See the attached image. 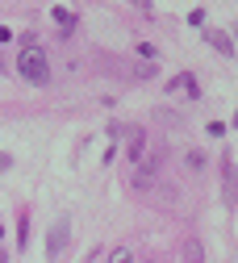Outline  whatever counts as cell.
Masks as SVG:
<instances>
[{"mask_svg": "<svg viewBox=\"0 0 238 263\" xmlns=\"http://www.w3.org/2000/svg\"><path fill=\"white\" fill-rule=\"evenodd\" d=\"M234 129H238V113H234Z\"/></svg>", "mask_w": 238, "mask_h": 263, "instance_id": "4fadbf2b", "label": "cell"}, {"mask_svg": "<svg viewBox=\"0 0 238 263\" xmlns=\"http://www.w3.org/2000/svg\"><path fill=\"white\" fill-rule=\"evenodd\" d=\"M180 259L184 263H205V247H200V238H188L184 251H180Z\"/></svg>", "mask_w": 238, "mask_h": 263, "instance_id": "8992f818", "label": "cell"}, {"mask_svg": "<svg viewBox=\"0 0 238 263\" xmlns=\"http://www.w3.org/2000/svg\"><path fill=\"white\" fill-rule=\"evenodd\" d=\"M67 238H71V221L59 217L54 230H50V238H46V259H59V255L67 251Z\"/></svg>", "mask_w": 238, "mask_h": 263, "instance_id": "7a4b0ae2", "label": "cell"}, {"mask_svg": "<svg viewBox=\"0 0 238 263\" xmlns=\"http://www.w3.org/2000/svg\"><path fill=\"white\" fill-rule=\"evenodd\" d=\"M155 71H159V67H155V63H138V76H142V80H151Z\"/></svg>", "mask_w": 238, "mask_h": 263, "instance_id": "9c48e42d", "label": "cell"}, {"mask_svg": "<svg viewBox=\"0 0 238 263\" xmlns=\"http://www.w3.org/2000/svg\"><path fill=\"white\" fill-rule=\"evenodd\" d=\"M234 38H238V29H234Z\"/></svg>", "mask_w": 238, "mask_h": 263, "instance_id": "9a60e30c", "label": "cell"}, {"mask_svg": "<svg viewBox=\"0 0 238 263\" xmlns=\"http://www.w3.org/2000/svg\"><path fill=\"white\" fill-rule=\"evenodd\" d=\"M134 5H138V9H147V13H151V0H134Z\"/></svg>", "mask_w": 238, "mask_h": 263, "instance_id": "8fae6325", "label": "cell"}, {"mask_svg": "<svg viewBox=\"0 0 238 263\" xmlns=\"http://www.w3.org/2000/svg\"><path fill=\"white\" fill-rule=\"evenodd\" d=\"M50 17H54V21H59V25H63V34H71V29H76V25H80V17H76V13H71V9H59V5H54V9H50Z\"/></svg>", "mask_w": 238, "mask_h": 263, "instance_id": "52a82bcc", "label": "cell"}, {"mask_svg": "<svg viewBox=\"0 0 238 263\" xmlns=\"http://www.w3.org/2000/svg\"><path fill=\"white\" fill-rule=\"evenodd\" d=\"M109 263H130V251H125V247H117V251L109 255Z\"/></svg>", "mask_w": 238, "mask_h": 263, "instance_id": "ba28073f", "label": "cell"}, {"mask_svg": "<svg viewBox=\"0 0 238 263\" xmlns=\"http://www.w3.org/2000/svg\"><path fill=\"white\" fill-rule=\"evenodd\" d=\"M222 184H226V201L238 205V167H234V159H222Z\"/></svg>", "mask_w": 238, "mask_h": 263, "instance_id": "3957f363", "label": "cell"}, {"mask_svg": "<svg viewBox=\"0 0 238 263\" xmlns=\"http://www.w3.org/2000/svg\"><path fill=\"white\" fill-rule=\"evenodd\" d=\"M205 42H209V46H213L217 54H226V59L234 54V42H230V38L222 34V29H205Z\"/></svg>", "mask_w": 238, "mask_h": 263, "instance_id": "5b68a950", "label": "cell"}, {"mask_svg": "<svg viewBox=\"0 0 238 263\" xmlns=\"http://www.w3.org/2000/svg\"><path fill=\"white\" fill-rule=\"evenodd\" d=\"M0 234H5V226H0Z\"/></svg>", "mask_w": 238, "mask_h": 263, "instance_id": "5bb4252c", "label": "cell"}, {"mask_svg": "<svg viewBox=\"0 0 238 263\" xmlns=\"http://www.w3.org/2000/svg\"><path fill=\"white\" fill-rule=\"evenodd\" d=\"M0 263H9V255H0Z\"/></svg>", "mask_w": 238, "mask_h": 263, "instance_id": "7c38bea8", "label": "cell"}, {"mask_svg": "<svg viewBox=\"0 0 238 263\" xmlns=\"http://www.w3.org/2000/svg\"><path fill=\"white\" fill-rule=\"evenodd\" d=\"M167 88H172V92H180V88H184V92H188V101H200V84H196V76H192V71H180Z\"/></svg>", "mask_w": 238, "mask_h": 263, "instance_id": "277c9868", "label": "cell"}, {"mask_svg": "<svg viewBox=\"0 0 238 263\" xmlns=\"http://www.w3.org/2000/svg\"><path fill=\"white\" fill-rule=\"evenodd\" d=\"M17 76H21L25 84H33V88H42V84L50 80V59H46V50H42L38 42L21 46V54H17Z\"/></svg>", "mask_w": 238, "mask_h": 263, "instance_id": "6da1fadb", "label": "cell"}, {"mask_svg": "<svg viewBox=\"0 0 238 263\" xmlns=\"http://www.w3.org/2000/svg\"><path fill=\"white\" fill-rule=\"evenodd\" d=\"M13 167V155H5V151H0V172H9Z\"/></svg>", "mask_w": 238, "mask_h": 263, "instance_id": "30bf717a", "label": "cell"}]
</instances>
